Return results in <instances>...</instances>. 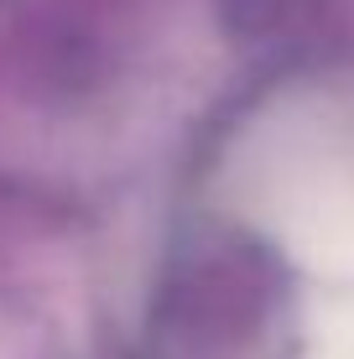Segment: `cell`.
<instances>
[{
	"instance_id": "obj_1",
	"label": "cell",
	"mask_w": 354,
	"mask_h": 359,
	"mask_svg": "<svg viewBox=\"0 0 354 359\" xmlns=\"http://www.w3.org/2000/svg\"><path fill=\"white\" fill-rule=\"evenodd\" d=\"M235 198L313 287L354 281V126L276 109L240 146Z\"/></svg>"
},
{
	"instance_id": "obj_2",
	"label": "cell",
	"mask_w": 354,
	"mask_h": 359,
	"mask_svg": "<svg viewBox=\"0 0 354 359\" xmlns=\"http://www.w3.org/2000/svg\"><path fill=\"white\" fill-rule=\"evenodd\" d=\"M302 359H354V281L313 287L308 323H302Z\"/></svg>"
}]
</instances>
